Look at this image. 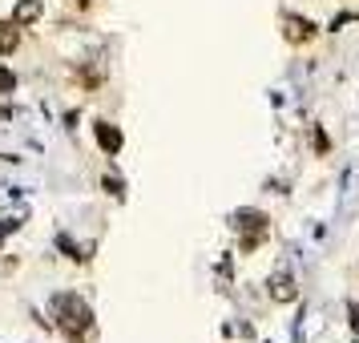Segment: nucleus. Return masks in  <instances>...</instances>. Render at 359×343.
Wrapping results in <instances>:
<instances>
[{"mask_svg": "<svg viewBox=\"0 0 359 343\" xmlns=\"http://www.w3.org/2000/svg\"><path fill=\"white\" fill-rule=\"evenodd\" d=\"M53 311H57V327L65 331L69 339L85 343V331L93 327V311H89V303H85L81 295H57Z\"/></svg>", "mask_w": 359, "mask_h": 343, "instance_id": "f257e3e1", "label": "nucleus"}, {"mask_svg": "<svg viewBox=\"0 0 359 343\" xmlns=\"http://www.w3.org/2000/svg\"><path fill=\"white\" fill-rule=\"evenodd\" d=\"M234 227L243 230V250H255V246L266 238V218H262L259 210H243L234 218Z\"/></svg>", "mask_w": 359, "mask_h": 343, "instance_id": "f03ea898", "label": "nucleus"}, {"mask_svg": "<svg viewBox=\"0 0 359 343\" xmlns=\"http://www.w3.org/2000/svg\"><path fill=\"white\" fill-rule=\"evenodd\" d=\"M93 137H97V146L114 158V154H121V146H126V137H121V130H117L114 121H93Z\"/></svg>", "mask_w": 359, "mask_h": 343, "instance_id": "7ed1b4c3", "label": "nucleus"}, {"mask_svg": "<svg viewBox=\"0 0 359 343\" xmlns=\"http://www.w3.org/2000/svg\"><path fill=\"white\" fill-rule=\"evenodd\" d=\"M283 36L291 41V45H307L311 36H315V25L307 17H283Z\"/></svg>", "mask_w": 359, "mask_h": 343, "instance_id": "20e7f679", "label": "nucleus"}, {"mask_svg": "<svg viewBox=\"0 0 359 343\" xmlns=\"http://www.w3.org/2000/svg\"><path fill=\"white\" fill-rule=\"evenodd\" d=\"M41 17H45V4H41V0H20L17 8H13V25H17V29H29V25H36Z\"/></svg>", "mask_w": 359, "mask_h": 343, "instance_id": "39448f33", "label": "nucleus"}, {"mask_svg": "<svg viewBox=\"0 0 359 343\" xmlns=\"http://www.w3.org/2000/svg\"><path fill=\"white\" fill-rule=\"evenodd\" d=\"M294 278L287 275V271H278L275 278H271V299H275V303H294Z\"/></svg>", "mask_w": 359, "mask_h": 343, "instance_id": "423d86ee", "label": "nucleus"}, {"mask_svg": "<svg viewBox=\"0 0 359 343\" xmlns=\"http://www.w3.org/2000/svg\"><path fill=\"white\" fill-rule=\"evenodd\" d=\"M17 45H20V29L13 25V20H8V25H0V53L8 57V53L17 49Z\"/></svg>", "mask_w": 359, "mask_h": 343, "instance_id": "0eeeda50", "label": "nucleus"}, {"mask_svg": "<svg viewBox=\"0 0 359 343\" xmlns=\"http://www.w3.org/2000/svg\"><path fill=\"white\" fill-rule=\"evenodd\" d=\"M13 89H17V77L8 69H0V93H13Z\"/></svg>", "mask_w": 359, "mask_h": 343, "instance_id": "6e6552de", "label": "nucleus"}, {"mask_svg": "<svg viewBox=\"0 0 359 343\" xmlns=\"http://www.w3.org/2000/svg\"><path fill=\"white\" fill-rule=\"evenodd\" d=\"M69 4H73L77 13H89V8H93V0H69Z\"/></svg>", "mask_w": 359, "mask_h": 343, "instance_id": "1a4fd4ad", "label": "nucleus"}]
</instances>
